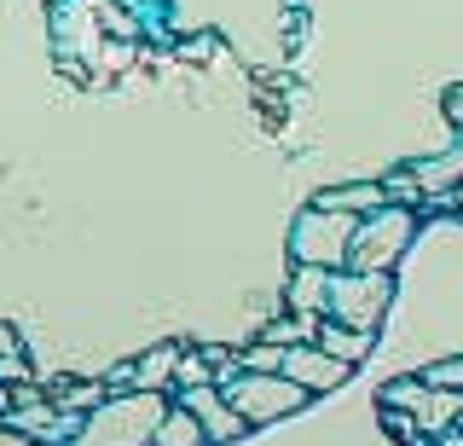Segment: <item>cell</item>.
I'll return each instance as SVG.
<instances>
[{
  "label": "cell",
  "mask_w": 463,
  "mask_h": 446,
  "mask_svg": "<svg viewBox=\"0 0 463 446\" xmlns=\"http://www.w3.org/2000/svg\"><path fill=\"white\" fill-rule=\"evenodd\" d=\"M156 423H163V400H156V394L151 400H145V394L116 400V406L87 417L81 446H145V441L156 435Z\"/></svg>",
  "instance_id": "cell-1"
},
{
  "label": "cell",
  "mask_w": 463,
  "mask_h": 446,
  "mask_svg": "<svg viewBox=\"0 0 463 446\" xmlns=\"http://www.w3.org/2000/svg\"><path fill=\"white\" fill-rule=\"evenodd\" d=\"M226 400L238 406L243 423H272V417L296 412L301 400H307V388L296 377H284V371H243V383H232Z\"/></svg>",
  "instance_id": "cell-2"
},
{
  "label": "cell",
  "mask_w": 463,
  "mask_h": 446,
  "mask_svg": "<svg viewBox=\"0 0 463 446\" xmlns=\"http://www.w3.org/2000/svg\"><path fill=\"white\" fill-rule=\"evenodd\" d=\"M354 232H359L354 214L347 209L330 214V204H325V209H313L307 221L296 226V255L307 267H336V261H347V250H354Z\"/></svg>",
  "instance_id": "cell-3"
},
{
  "label": "cell",
  "mask_w": 463,
  "mask_h": 446,
  "mask_svg": "<svg viewBox=\"0 0 463 446\" xmlns=\"http://www.w3.org/2000/svg\"><path fill=\"white\" fill-rule=\"evenodd\" d=\"M325 301L336 308L342 325L371 330L376 313H383V301H388V272H354V267H347L342 279L330 272V296H325Z\"/></svg>",
  "instance_id": "cell-4"
},
{
  "label": "cell",
  "mask_w": 463,
  "mask_h": 446,
  "mask_svg": "<svg viewBox=\"0 0 463 446\" xmlns=\"http://www.w3.org/2000/svg\"><path fill=\"white\" fill-rule=\"evenodd\" d=\"M388 226H376V221H359V232H354V250H347V267L354 272H388V261L411 243V214H383Z\"/></svg>",
  "instance_id": "cell-5"
},
{
  "label": "cell",
  "mask_w": 463,
  "mask_h": 446,
  "mask_svg": "<svg viewBox=\"0 0 463 446\" xmlns=\"http://www.w3.org/2000/svg\"><path fill=\"white\" fill-rule=\"evenodd\" d=\"M284 377H296L307 394H318V388H336L347 377V359H336L330 348H296L284 354Z\"/></svg>",
  "instance_id": "cell-6"
},
{
  "label": "cell",
  "mask_w": 463,
  "mask_h": 446,
  "mask_svg": "<svg viewBox=\"0 0 463 446\" xmlns=\"http://www.w3.org/2000/svg\"><path fill=\"white\" fill-rule=\"evenodd\" d=\"M203 441H209V429H203V417L192 406H168V417L151 435V446H203Z\"/></svg>",
  "instance_id": "cell-7"
},
{
  "label": "cell",
  "mask_w": 463,
  "mask_h": 446,
  "mask_svg": "<svg viewBox=\"0 0 463 446\" xmlns=\"http://www.w3.org/2000/svg\"><path fill=\"white\" fill-rule=\"evenodd\" d=\"M185 406H192L197 417H209V435H214V441H226V435H238V429H250V423L238 417V406H232L226 394H214V388H203V394H192Z\"/></svg>",
  "instance_id": "cell-8"
},
{
  "label": "cell",
  "mask_w": 463,
  "mask_h": 446,
  "mask_svg": "<svg viewBox=\"0 0 463 446\" xmlns=\"http://www.w3.org/2000/svg\"><path fill=\"white\" fill-rule=\"evenodd\" d=\"M313 337H318V348H330L336 359H347V365H354V359H365V348H371V330H359V325L342 330V319L336 325H318Z\"/></svg>",
  "instance_id": "cell-9"
},
{
  "label": "cell",
  "mask_w": 463,
  "mask_h": 446,
  "mask_svg": "<svg viewBox=\"0 0 463 446\" xmlns=\"http://www.w3.org/2000/svg\"><path fill=\"white\" fill-rule=\"evenodd\" d=\"M243 371H284V354L272 348V342H260V348L243 354Z\"/></svg>",
  "instance_id": "cell-10"
},
{
  "label": "cell",
  "mask_w": 463,
  "mask_h": 446,
  "mask_svg": "<svg viewBox=\"0 0 463 446\" xmlns=\"http://www.w3.org/2000/svg\"><path fill=\"white\" fill-rule=\"evenodd\" d=\"M458 163H463V151H458ZM446 168H452V163H440V168H434V175L423 168V175H417V180H423V185H446V180H452V175H446Z\"/></svg>",
  "instance_id": "cell-11"
},
{
  "label": "cell",
  "mask_w": 463,
  "mask_h": 446,
  "mask_svg": "<svg viewBox=\"0 0 463 446\" xmlns=\"http://www.w3.org/2000/svg\"><path fill=\"white\" fill-rule=\"evenodd\" d=\"M429 383H463V365H440V371H429Z\"/></svg>",
  "instance_id": "cell-12"
},
{
  "label": "cell",
  "mask_w": 463,
  "mask_h": 446,
  "mask_svg": "<svg viewBox=\"0 0 463 446\" xmlns=\"http://www.w3.org/2000/svg\"><path fill=\"white\" fill-rule=\"evenodd\" d=\"M446 110H452V122H463V88H458L452 99H446Z\"/></svg>",
  "instance_id": "cell-13"
}]
</instances>
